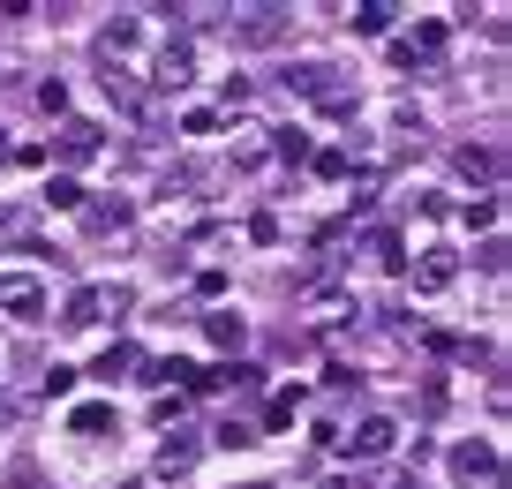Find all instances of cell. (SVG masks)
I'll return each instance as SVG.
<instances>
[{
  "label": "cell",
  "mask_w": 512,
  "mask_h": 489,
  "mask_svg": "<svg viewBox=\"0 0 512 489\" xmlns=\"http://www.w3.org/2000/svg\"><path fill=\"white\" fill-rule=\"evenodd\" d=\"M189 76H196L189 38H166V46H159V68H151V83H159V91H189Z\"/></svg>",
  "instance_id": "obj_7"
},
{
  "label": "cell",
  "mask_w": 512,
  "mask_h": 489,
  "mask_svg": "<svg viewBox=\"0 0 512 489\" xmlns=\"http://www.w3.org/2000/svg\"><path fill=\"white\" fill-rule=\"evenodd\" d=\"M46 204H53V211H83V189H76L68 174H53V181H46Z\"/></svg>",
  "instance_id": "obj_20"
},
{
  "label": "cell",
  "mask_w": 512,
  "mask_h": 489,
  "mask_svg": "<svg viewBox=\"0 0 512 489\" xmlns=\"http://www.w3.org/2000/svg\"><path fill=\"white\" fill-rule=\"evenodd\" d=\"M0 422H8V399H0Z\"/></svg>",
  "instance_id": "obj_31"
},
{
  "label": "cell",
  "mask_w": 512,
  "mask_h": 489,
  "mask_svg": "<svg viewBox=\"0 0 512 489\" xmlns=\"http://www.w3.org/2000/svg\"><path fill=\"white\" fill-rule=\"evenodd\" d=\"M309 166H317L324 181H347L354 174V151H339V143H332V151H309Z\"/></svg>",
  "instance_id": "obj_18"
},
{
  "label": "cell",
  "mask_w": 512,
  "mask_h": 489,
  "mask_svg": "<svg viewBox=\"0 0 512 489\" xmlns=\"http://www.w3.org/2000/svg\"><path fill=\"white\" fill-rule=\"evenodd\" d=\"M38 106H46V113H68V83H61V76L38 83Z\"/></svg>",
  "instance_id": "obj_24"
},
{
  "label": "cell",
  "mask_w": 512,
  "mask_h": 489,
  "mask_svg": "<svg viewBox=\"0 0 512 489\" xmlns=\"http://www.w3.org/2000/svg\"><path fill=\"white\" fill-rule=\"evenodd\" d=\"M61 324H68V332H91V324H98V286H76V294H68Z\"/></svg>",
  "instance_id": "obj_15"
},
{
  "label": "cell",
  "mask_w": 512,
  "mask_h": 489,
  "mask_svg": "<svg viewBox=\"0 0 512 489\" xmlns=\"http://www.w3.org/2000/svg\"><path fill=\"white\" fill-rule=\"evenodd\" d=\"M113 429V407L106 399H83V407H68V437H106Z\"/></svg>",
  "instance_id": "obj_13"
},
{
  "label": "cell",
  "mask_w": 512,
  "mask_h": 489,
  "mask_svg": "<svg viewBox=\"0 0 512 489\" xmlns=\"http://www.w3.org/2000/svg\"><path fill=\"white\" fill-rule=\"evenodd\" d=\"M452 482L460 489H505V452H497L490 437L452 444Z\"/></svg>",
  "instance_id": "obj_2"
},
{
  "label": "cell",
  "mask_w": 512,
  "mask_h": 489,
  "mask_svg": "<svg viewBox=\"0 0 512 489\" xmlns=\"http://www.w3.org/2000/svg\"><path fill=\"white\" fill-rule=\"evenodd\" d=\"M392 61H400V68H415V61H422V68H430V61H445V23H437V16H422L415 31H407L400 46H392Z\"/></svg>",
  "instance_id": "obj_6"
},
{
  "label": "cell",
  "mask_w": 512,
  "mask_h": 489,
  "mask_svg": "<svg viewBox=\"0 0 512 489\" xmlns=\"http://www.w3.org/2000/svg\"><path fill=\"white\" fill-rule=\"evenodd\" d=\"M354 38H392V23H400V8H392V0H362V8H354Z\"/></svg>",
  "instance_id": "obj_12"
},
{
  "label": "cell",
  "mask_w": 512,
  "mask_h": 489,
  "mask_svg": "<svg viewBox=\"0 0 512 489\" xmlns=\"http://www.w3.org/2000/svg\"><path fill=\"white\" fill-rule=\"evenodd\" d=\"M68 392H76V369L53 362V369H46V399H68Z\"/></svg>",
  "instance_id": "obj_25"
},
{
  "label": "cell",
  "mask_w": 512,
  "mask_h": 489,
  "mask_svg": "<svg viewBox=\"0 0 512 489\" xmlns=\"http://www.w3.org/2000/svg\"><path fill=\"white\" fill-rule=\"evenodd\" d=\"M234 136H241V143H234V158H241V166H256V158L272 151V143H264V136H272V128H256V121H241Z\"/></svg>",
  "instance_id": "obj_17"
},
{
  "label": "cell",
  "mask_w": 512,
  "mask_h": 489,
  "mask_svg": "<svg viewBox=\"0 0 512 489\" xmlns=\"http://www.w3.org/2000/svg\"><path fill=\"white\" fill-rule=\"evenodd\" d=\"M196 467V437L189 429H174V437L159 444V459H151V474H166V482H181V474Z\"/></svg>",
  "instance_id": "obj_10"
},
{
  "label": "cell",
  "mask_w": 512,
  "mask_h": 489,
  "mask_svg": "<svg viewBox=\"0 0 512 489\" xmlns=\"http://www.w3.org/2000/svg\"><path fill=\"white\" fill-rule=\"evenodd\" d=\"M460 174L467 181H497V151L490 143H460Z\"/></svg>",
  "instance_id": "obj_16"
},
{
  "label": "cell",
  "mask_w": 512,
  "mask_h": 489,
  "mask_svg": "<svg viewBox=\"0 0 512 489\" xmlns=\"http://www.w3.org/2000/svg\"><path fill=\"white\" fill-rule=\"evenodd\" d=\"M0 316L38 324V316H46V279H38V271H0Z\"/></svg>",
  "instance_id": "obj_3"
},
{
  "label": "cell",
  "mask_w": 512,
  "mask_h": 489,
  "mask_svg": "<svg viewBox=\"0 0 512 489\" xmlns=\"http://www.w3.org/2000/svg\"><path fill=\"white\" fill-rule=\"evenodd\" d=\"M407 279H415V294H445L452 279H460V249H445V241H430L422 256H407Z\"/></svg>",
  "instance_id": "obj_4"
},
{
  "label": "cell",
  "mask_w": 512,
  "mask_h": 489,
  "mask_svg": "<svg viewBox=\"0 0 512 489\" xmlns=\"http://www.w3.org/2000/svg\"><path fill=\"white\" fill-rule=\"evenodd\" d=\"M460 219H467V226H497V196H475V204H467Z\"/></svg>",
  "instance_id": "obj_26"
},
{
  "label": "cell",
  "mask_w": 512,
  "mask_h": 489,
  "mask_svg": "<svg viewBox=\"0 0 512 489\" xmlns=\"http://www.w3.org/2000/svg\"><path fill=\"white\" fill-rule=\"evenodd\" d=\"M249 489H272V482H249Z\"/></svg>",
  "instance_id": "obj_32"
},
{
  "label": "cell",
  "mask_w": 512,
  "mask_h": 489,
  "mask_svg": "<svg viewBox=\"0 0 512 489\" xmlns=\"http://www.w3.org/2000/svg\"><path fill=\"white\" fill-rule=\"evenodd\" d=\"M53 151H61L68 166H83V158H98V151H106V128H98V121H61Z\"/></svg>",
  "instance_id": "obj_8"
},
{
  "label": "cell",
  "mask_w": 512,
  "mask_h": 489,
  "mask_svg": "<svg viewBox=\"0 0 512 489\" xmlns=\"http://www.w3.org/2000/svg\"><path fill=\"white\" fill-rule=\"evenodd\" d=\"M392 489H422V474H407V482H392Z\"/></svg>",
  "instance_id": "obj_30"
},
{
  "label": "cell",
  "mask_w": 512,
  "mask_h": 489,
  "mask_svg": "<svg viewBox=\"0 0 512 489\" xmlns=\"http://www.w3.org/2000/svg\"><path fill=\"white\" fill-rule=\"evenodd\" d=\"M219 444H226V452H241V444H256V429L249 422H219Z\"/></svg>",
  "instance_id": "obj_27"
},
{
  "label": "cell",
  "mask_w": 512,
  "mask_h": 489,
  "mask_svg": "<svg viewBox=\"0 0 512 489\" xmlns=\"http://www.w3.org/2000/svg\"><path fill=\"white\" fill-rule=\"evenodd\" d=\"M339 444H347V459H384V452H400V422L392 414H362L354 437H339Z\"/></svg>",
  "instance_id": "obj_5"
},
{
  "label": "cell",
  "mask_w": 512,
  "mask_h": 489,
  "mask_svg": "<svg viewBox=\"0 0 512 489\" xmlns=\"http://www.w3.org/2000/svg\"><path fill=\"white\" fill-rule=\"evenodd\" d=\"M91 234H128V204H98L91 211Z\"/></svg>",
  "instance_id": "obj_21"
},
{
  "label": "cell",
  "mask_w": 512,
  "mask_h": 489,
  "mask_svg": "<svg viewBox=\"0 0 512 489\" xmlns=\"http://www.w3.org/2000/svg\"><path fill=\"white\" fill-rule=\"evenodd\" d=\"M181 128H189V136H219V113H211V106H189V113H181Z\"/></svg>",
  "instance_id": "obj_22"
},
{
  "label": "cell",
  "mask_w": 512,
  "mask_h": 489,
  "mask_svg": "<svg viewBox=\"0 0 512 489\" xmlns=\"http://www.w3.org/2000/svg\"><path fill=\"white\" fill-rule=\"evenodd\" d=\"M377 264H384V271H407V249H400V234H377Z\"/></svg>",
  "instance_id": "obj_23"
},
{
  "label": "cell",
  "mask_w": 512,
  "mask_h": 489,
  "mask_svg": "<svg viewBox=\"0 0 512 489\" xmlns=\"http://www.w3.org/2000/svg\"><path fill=\"white\" fill-rule=\"evenodd\" d=\"M279 83H287L294 98H309V106L339 113V121H347V113L362 106V91H354V83L339 76V68H324V61H294V68H287V76H279Z\"/></svg>",
  "instance_id": "obj_1"
},
{
  "label": "cell",
  "mask_w": 512,
  "mask_h": 489,
  "mask_svg": "<svg viewBox=\"0 0 512 489\" xmlns=\"http://www.w3.org/2000/svg\"><path fill=\"white\" fill-rule=\"evenodd\" d=\"M272 151L287 158V166H309V136L302 128H272Z\"/></svg>",
  "instance_id": "obj_19"
},
{
  "label": "cell",
  "mask_w": 512,
  "mask_h": 489,
  "mask_svg": "<svg viewBox=\"0 0 512 489\" xmlns=\"http://www.w3.org/2000/svg\"><path fill=\"white\" fill-rule=\"evenodd\" d=\"M294 414H302V384H279L264 399V429H294Z\"/></svg>",
  "instance_id": "obj_14"
},
{
  "label": "cell",
  "mask_w": 512,
  "mask_h": 489,
  "mask_svg": "<svg viewBox=\"0 0 512 489\" xmlns=\"http://www.w3.org/2000/svg\"><path fill=\"white\" fill-rule=\"evenodd\" d=\"M128 369H144V347H136V339H113V347L91 362V377H98V384H121Z\"/></svg>",
  "instance_id": "obj_9"
},
{
  "label": "cell",
  "mask_w": 512,
  "mask_h": 489,
  "mask_svg": "<svg viewBox=\"0 0 512 489\" xmlns=\"http://www.w3.org/2000/svg\"><path fill=\"white\" fill-rule=\"evenodd\" d=\"M8 489H38V467H31V459H23V467L8 474Z\"/></svg>",
  "instance_id": "obj_28"
},
{
  "label": "cell",
  "mask_w": 512,
  "mask_h": 489,
  "mask_svg": "<svg viewBox=\"0 0 512 489\" xmlns=\"http://www.w3.org/2000/svg\"><path fill=\"white\" fill-rule=\"evenodd\" d=\"M0 166H16V143H0Z\"/></svg>",
  "instance_id": "obj_29"
},
{
  "label": "cell",
  "mask_w": 512,
  "mask_h": 489,
  "mask_svg": "<svg viewBox=\"0 0 512 489\" xmlns=\"http://www.w3.org/2000/svg\"><path fill=\"white\" fill-rule=\"evenodd\" d=\"M204 339H211L219 354H241V339H249V316H234V309H211V316H204Z\"/></svg>",
  "instance_id": "obj_11"
}]
</instances>
